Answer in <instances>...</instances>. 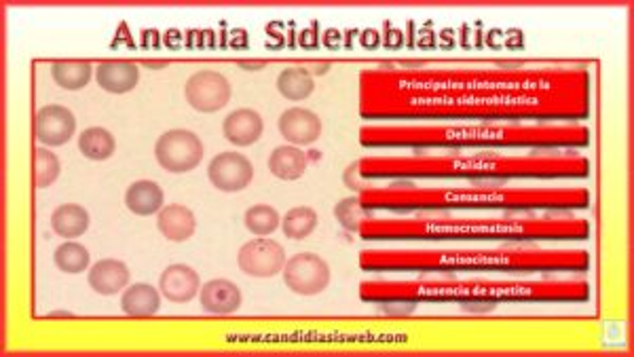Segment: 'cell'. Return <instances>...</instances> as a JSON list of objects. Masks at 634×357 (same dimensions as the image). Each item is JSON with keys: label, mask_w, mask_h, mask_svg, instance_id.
Wrapping results in <instances>:
<instances>
[{"label": "cell", "mask_w": 634, "mask_h": 357, "mask_svg": "<svg viewBox=\"0 0 634 357\" xmlns=\"http://www.w3.org/2000/svg\"><path fill=\"white\" fill-rule=\"evenodd\" d=\"M389 205H470V208H491L506 212H571L584 210L590 205V191L582 186H489V189L472 191H438V193H413V195H391Z\"/></svg>", "instance_id": "cell-1"}, {"label": "cell", "mask_w": 634, "mask_h": 357, "mask_svg": "<svg viewBox=\"0 0 634 357\" xmlns=\"http://www.w3.org/2000/svg\"><path fill=\"white\" fill-rule=\"evenodd\" d=\"M372 142H438L461 146H503V148H582L590 144L584 125H478L451 127L415 134H379Z\"/></svg>", "instance_id": "cell-2"}, {"label": "cell", "mask_w": 634, "mask_h": 357, "mask_svg": "<svg viewBox=\"0 0 634 357\" xmlns=\"http://www.w3.org/2000/svg\"><path fill=\"white\" fill-rule=\"evenodd\" d=\"M398 298H472V300H539V303H582L590 298L584 279H476L415 281L396 290Z\"/></svg>", "instance_id": "cell-3"}, {"label": "cell", "mask_w": 634, "mask_h": 357, "mask_svg": "<svg viewBox=\"0 0 634 357\" xmlns=\"http://www.w3.org/2000/svg\"><path fill=\"white\" fill-rule=\"evenodd\" d=\"M421 265L436 269H493L516 273H582L590 267V254L584 250H542V248H499L484 252H440L425 256L381 258V265Z\"/></svg>", "instance_id": "cell-4"}, {"label": "cell", "mask_w": 634, "mask_h": 357, "mask_svg": "<svg viewBox=\"0 0 634 357\" xmlns=\"http://www.w3.org/2000/svg\"><path fill=\"white\" fill-rule=\"evenodd\" d=\"M157 163L172 174H186L203 161V142L189 129H170L155 144Z\"/></svg>", "instance_id": "cell-5"}, {"label": "cell", "mask_w": 634, "mask_h": 357, "mask_svg": "<svg viewBox=\"0 0 634 357\" xmlns=\"http://www.w3.org/2000/svg\"><path fill=\"white\" fill-rule=\"evenodd\" d=\"M284 284L298 296H317L330 284L328 262L313 252H301L286 260Z\"/></svg>", "instance_id": "cell-6"}, {"label": "cell", "mask_w": 634, "mask_h": 357, "mask_svg": "<svg viewBox=\"0 0 634 357\" xmlns=\"http://www.w3.org/2000/svg\"><path fill=\"white\" fill-rule=\"evenodd\" d=\"M233 89L225 74L216 70H199L184 85V98L203 115H212L229 104Z\"/></svg>", "instance_id": "cell-7"}, {"label": "cell", "mask_w": 634, "mask_h": 357, "mask_svg": "<svg viewBox=\"0 0 634 357\" xmlns=\"http://www.w3.org/2000/svg\"><path fill=\"white\" fill-rule=\"evenodd\" d=\"M286 250L282 243L269 237H256L241 246L237 254V265L250 277L269 279L284 271L286 267Z\"/></svg>", "instance_id": "cell-8"}, {"label": "cell", "mask_w": 634, "mask_h": 357, "mask_svg": "<svg viewBox=\"0 0 634 357\" xmlns=\"http://www.w3.org/2000/svg\"><path fill=\"white\" fill-rule=\"evenodd\" d=\"M208 178L222 193H239L254 180V165L241 153H220L208 167Z\"/></svg>", "instance_id": "cell-9"}, {"label": "cell", "mask_w": 634, "mask_h": 357, "mask_svg": "<svg viewBox=\"0 0 634 357\" xmlns=\"http://www.w3.org/2000/svg\"><path fill=\"white\" fill-rule=\"evenodd\" d=\"M77 131V119L66 106L49 104L36 112L34 134L43 146H64Z\"/></svg>", "instance_id": "cell-10"}, {"label": "cell", "mask_w": 634, "mask_h": 357, "mask_svg": "<svg viewBox=\"0 0 634 357\" xmlns=\"http://www.w3.org/2000/svg\"><path fill=\"white\" fill-rule=\"evenodd\" d=\"M279 134L294 146H311L322 136V119L309 108H290L277 121Z\"/></svg>", "instance_id": "cell-11"}, {"label": "cell", "mask_w": 634, "mask_h": 357, "mask_svg": "<svg viewBox=\"0 0 634 357\" xmlns=\"http://www.w3.org/2000/svg\"><path fill=\"white\" fill-rule=\"evenodd\" d=\"M159 290L170 303H191L201 290V277L189 265H170L159 277Z\"/></svg>", "instance_id": "cell-12"}, {"label": "cell", "mask_w": 634, "mask_h": 357, "mask_svg": "<svg viewBox=\"0 0 634 357\" xmlns=\"http://www.w3.org/2000/svg\"><path fill=\"white\" fill-rule=\"evenodd\" d=\"M199 303L205 313L233 315L241 307V290L229 279L205 281L199 290Z\"/></svg>", "instance_id": "cell-13"}, {"label": "cell", "mask_w": 634, "mask_h": 357, "mask_svg": "<svg viewBox=\"0 0 634 357\" xmlns=\"http://www.w3.org/2000/svg\"><path fill=\"white\" fill-rule=\"evenodd\" d=\"M265 131L263 117L258 115L252 108H239L225 119L222 123V134L233 144V146H252L260 140Z\"/></svg>", "instance_id": "cell-14"}, {"label": "cell", "mask_w": 634, "mask_h": 357, "mask_svg": "<svg viewBox=\"0 0 634 357\" xmlns=\"http://www.w3.org/2000/svg\"><path fill=\"white\" fill-rule=\"evenodd\" d=\"M87 281L93 292L102 296H115L129 284V269L125 262L115 258H104L89 269Z\"/></svg>", "instance_id": "cell-15"}, {"label": "cell", "mask_w": 634, "mask_h": 357, "mask_svg": "<svg viewBox=\"0 0 634 357\" xmlns=\"http://www.w3.org/2000/svg\"><path fill=\"white\" fill-rule=\"evenodd\" d=\"M157 229L161 231L165 239L180 243L195 235L197 218L189 208H186V205L172 203V205H165V208L159 212Z\"/></svg>", "instance_id": "cell-16"}, {"label": "cell", "mask_w": 634, "mask_h": 357, "mask_svg": "<svg viewBox=\"0 0 634 357\" xmlns=\"http://www.w3.org/2000/svg\"><path fill=\"white\" fill-rule=\"evenodd\" d=\"M96 81L104 91L121 96L138 85L140 68L132 62H104L96 70Z\"/></svg>", "instance_id": "cell-17"}, {"label": "cell", "mask_w": 634, "mask_h": 357, "mask_svg": "<svg viewBox=\"0 0 634 357\" xmlns=\"http://www.w3.org/2000/svg\"><path fill=\"white\" fill-rule=\"evenodd\" d=\"M163 189L153 180H138L125 191L127 210L136 216H153L163 210Z\"/></svg>", "instance_id": "cell-18"}, {"label": "cell", "mask_w": 634, "mask_h": 357, "mask_svg": "<svg viewBox=\"0 0 634 357\" xmlns=\"http://www.w3.org/2000/svg\"><path fill=\"white\" fill-rule=\"evenodd\" d=\"M307 155L298 146H277L269 157V172L284 182H294L307 172Z\"/></svg>", "instance_id": "cell-19"}, {"label": "cell", "mask_w": 634, "mask_h": 357, "mask_svg": "<svg viewBox=\"0 0 634 357\" xmlns=\"http://www.w3.org/2000/svg\"><path fill=\"white\" fill-rule=\"evenodd\" d=\"M161 296L151 284H134L123 292L121 309L129 317H153L161 309Z\"/></svg>", "instance_id": "cell-20"}, {"label": "cell", "mask_w": 634, "mask_h": 357, "mask_svg": "<svg viewBox=\"0 0 634 357\" xmlns=\"http://www.w3.org/2000/svg\"><path fill=\"white\" fill-rule=\"evenodd\" d=\"M51 229L64 239H77L89 229V214L79 203H64L51 214Z\"/></svg>", "instance_id": "cell-21"}, {"label": "cell", "mask_w": 634, "mask_h": 357, "mask_svg": "<svg viewBox=\"0 0 634 357\" xmlns=\"http://www.w3.org/2000/svg\"><path fill=\"white\" fill-rule=\"evenodd\" d=\"M277 91L282 93L286 100L303 102L315 91V79L307 68L292 66V68H286V70L279 72Z\"/></svg>", "instance_id": "cell-22"}, {"label": "cell", "mask_w": 634, "mask_h": 357, "mask_svg": "<svg viewBox=\"0 0 634 357\" xmlns=\"http://www.w3.org/2000/svg\"><path fill=\"white\" fill-rule=\"evenodd\" d=\"M79 150L81 155L89 161H106L115 155L117 142L115 136L104 127H89L85 129L79 138Z\"/></svg>", "instance_id": "cell-23"}, {"label": "cell", "mask_w": 634, "mask_h": 357, "mask_svg": "<svg viewBox=\"0 0 634 357\" xmlns=\"http://www.w3.org/2000/svg\"><path fill=\"white\" fill-rule=\"evenodd\" d=\"M93 68L87 62H55L51 66V77L66 91H79L93 79Z\"/></svg>", "instance_id": "cell-24"}, {"label": "cell", "mask_w": 634, "mask_h": 357, "mask_svg": "<svg viewBox=\"0 0 634 357\" xmlns=\"http://www.w3.org/2000/svg\"><path fill=\"white\" fill-rule=\"evenodd\" d=\"M317 229V212L307 205H298L292 208L284 220H282V231L288 239H307L313 231Z\"/></svg>", "instance_id": "cell-25"}, {"label": "cell", "mask_w": 634, "mask_h": 357, "mask_svg": "<svg viewBox=\"0 0 634 357\" xmlns=\"http://www.w3.org/2000/svg\"><path fill=\"white\" fill-rule=\"evenodd\" d=\"M244 222L250 233L258 237H269L271 233H275L279 227H282V216H279V212L273 208V205L258 203V205H252V208L246 212Z\"/></svg>", "instance_id": "cell-26"}, {"label": "cell", "mask_w": 634, "mask_h": 357, "mask_svg": "<svg viewBox=\"0 0 634 357\" xmlns=\"http://www.w3.org/2000/svg\"><path fill=\"white\" fill-rule=\"evenodd\" d=\"M53 262L60 271H64L68 275H77V273H83L89 269L91 256H89L87 248L81 246V243L68 241V243H64V246L55 250Z\"/></svg>", "instance_id": "cell-27"}, {"label": "cell", "mask_w": 634, "mask_h": 357, "mask_svg": "<svg viewBox=\"0 0 634 357\" xmlns=\"http://www.w3.org/2000/svg\"><path fill=\"white\" fill-rule=\"evenodd\" d=\"M62 174V163L58 155L51 153L49 148L39 146L34 150V184L39 189H47Z\"/></svg>", "instance_id": "cell-28"}]
</instances>
